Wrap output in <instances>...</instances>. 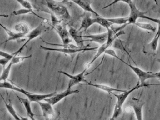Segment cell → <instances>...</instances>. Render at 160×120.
Masks as SVG:
<instances>
[{
    "label": "cell",
    "instance_id": "cell-1",
    "mask_svg": "<svg viewBox=\"0 0 160 120\" xmlns=\"http://www.w3.org/2000/svg\"><path fill=\"white\" fill-rule=\"evenodd\" d=\"M47 6L52 13L58 19L62 22H68L71 20V16L67 7L62 2L54 1H46Z\"/></svg>",
    "mask_w": 160,
    "mask_h": 120
},
{
    "label": "cell",
    "instance_id": "cell-2",
    "mask_svg": "<svg viewBox=\"0 0 160 120\" xmlns=\"http://www.w3.org/2000/svg\"><path fill=\"white\" fill-rule=\"evenodd\" d=\"M50 15L53 29L55 30L60 38L62 44L67 45L71 44L72 40L71 38L69 31L67 30L66 23L58 19L52 13H50Z\"/></svg>",
    "mask_w": 160,
    "mask_h": 120
},
{
    "label": "cell",
    "instance_id": "cell-3",
    "mask_svg": "<svg viewBox=\"0 0 160 120\" xmlns=\"http://www.w3.org/2000/svg\"><path fill=\"white\" fill-rule=\"evenodd\" d=\"M143 86L140 85L139 83H138L136 85L134 86L133 88H132L130 90H126L124 92H122L121 94L112 93L117 98V102L115 104V108H114V112H113L112 118L116 119L117 117H118L122 112V106L124 104L126 99H127L128 97L130 95L131 93L132 92L134 91L137 89H139L140 87H143Z\"/></svg>",
    "mask_w": 160,
    "mask_h": 120
},
{
    "label": "cell",
    "instance_id": "cell-4",
    "mask_svg": "<svg viewBox=\"0 0 160 120\" xmlns=\"http://www.w3.org/2000/svg\"><path fill=\"white\" fill-rule=\"evenodd\" d=\"M42 112L45 120H60L59 112L55 109L53 106L48 102H38Z\"/></svg>",
    "mask_w": 160,
    "mask_h": 120
},
{
    "label": "cell",
    "instance_id": "cell-5",
    "mask_svg": "<svg viewBox=\"0 0 160 120\" xmlns=\"http://www.w3.org/2000/svg\"><path fill=\"white\" fill-rule=\"evenodd\" d=\"M122 62L125 64V65L129 67L134 72L135 74L138 77V79H139V83L140 85L143 86H149V85H158V84H144L145 82L148 79L150 78H155V76L153 75V73L152 72H148L141 69V68H139L137 66H134L131 64L127 63L126 62L123 61V60L121 61Z\"/></svg>",
    "mask_w": 160,
    "mask_h": 120
},
{
    "label": "cell",
    "instance_id": "cell-6",
    "mask_svg": "<svg viewBox=\"0 0 160 120\" xmlns=\"http://www.w3.org/2000/svg\"><path fill=\"white\" fill-rule=\"evenodd\" d=\"M121 2L126 3L129 5L130 9V16L128 17V24H134L137 22V20L139 18H142L147 14V12L140 11L137 8L135 4L133 1L131 0L128 1H120Z\"/></svg>",
    "mask_w": 160,
    "mask_h": 120
},
{
    "label": "cell",
    "instance_id": "cell-7",
    "mask_svg": "<svg viewBox=\"0 0 160 120\" xmlns=\"http://www.w3.org/2000/svg\"><path fill=\"white\" fill-rule=\"evenodd\" d=\"M87 70L88 69H85L83 71L78 74H76V75H71V74L63 71H59L58 72L63 74L70 78V81L68 83L67 88L72 89L73 86L78 84L80 82H86L87 83L89 82L88 80L85 78V74Z\"/></svg>",
    "mask_w": 160,
    "mask_h": 120
},
{
    "label": "cell",
    "instance_id": "cell-8",
    "mask_svg": "<svg viewBox=\"0 0 160 120\" xmlns=\"http://www.w3.org/2000/svg\"><path fill=\"white\" fill-rule=\"evenodd\" d=\"M44 30L45 26L43 25V24L42 22L41 24H39L36 28H34V29L31 31L30 32L28 35H27L26 37H25L28 38V39H27V41H26V43H25L22 47H20L17 51H16L15 52H14L15 54L16 55H18V54L24 49V48L28 45V44L30 42L32 41L33 39L36 38L40 36L42 34V32H43Z\"/></svg>",
    "mask_w": 160,
    "mask_h": 120
},
{
    "label": "cell",
    "instance_id": "cell-9",
    "mask_svg": "<svg viewBox=\"0 0 160 120\" xmlns=\"http://www.w3.org/2000/svg\"><path fill=\"white\" fill-rule=\"evenodd\" d=\"M79 90H72L71 88H67V89L61 92L57 93L52 97L47 98L44 101L48 102L49 104L54 106L56 104H58L60 101H61L62 99L65 98L66 97L69 96L71 95L74 94L79 92Z\"/></svg>",
    "mask_w": 160,
    "mask_h": 120
},
{
    "label": "cell",
    "instance_id": "cell-10",
    "mask_svg": "<svg viewBox=\"0 0 160 120\" xmlns=\"http://www.w3.org/2000/svg\"><path fill=\"white\" fill-rule=\"evenodd\" d=\"M41 48L44 50L50 51H56L58 52H62L63 53L68 54H73L78 52H81L86 51H95L96 49H98V47L91 48H84L74 49L66 48H51L48 47H45V46H40Z\"/></svg>",
    "mask_w": 160,
    "mask_h": 120
},
{
    "label": "cell",
    "instance_id": "cell-11",
    "mask_svg": "<svg viewBox=\"0 0 160 120\" xmlns=\"http://www.w3.org/2000/svg\"><path fill=\"white\" fill-rule=\"evenodd\" d=\"M69 33L73 39L74 40L76 44V46L81 48H88V46L84 45V41L83 39V36L82 31H79L72 26H70L69 30Z\"/></svg>",
    "mask_w": 160,
    "mask_h": 120
},
{
    "label": "cell",
    "instance_id": "cell-12",
    "mask_svg": "<svg viewBox=\"0 0 160 120\" xmlns=\"http://www.w3.org/2000/svg\"><path fill=\"white\" fill-rule=\"evenodd\" d=\"M57 93V92H53L47 94L34 93L27 91L24 94L27 97L31 102H37L38 103V102H42V100H45L47 98L52 97Z\"/></svg>",
    "mask_w": 160,
    "mask_h": 120
},
{
    "label": "cell",
    "instance_id": "cell-13",
    "mask_svg": "<svg viewBox=\"0 0 160 120\" xmlns=\"http://www.w3.org/2000/svg\"><path fill=\"white\" fill-rule=\"evenodd\" d=\"M1 27L4 29V31L7 33L8 35L9 36V38L8 39H6L5 41H3L1 43V45L7 43L9 41H12V40H16L17 41H26V39H22V38H24L26 37L27 35L25 34L20 33L16 32H13L11 31L10 29H8L6 26L2 25V23L0 24Z\"/></svg>",
    "mask_w": 160,
    "mask_h": 120
},
{
    "label": "cell",
    "instance_id": "cell-14",
    "mask_svg": "<svg viewBox=\"0 0 160 120\" xmlns=\"http://www.w3.org/2000/svg\"><path fill=\"white\" fill-rule=\"evenodd\" d=\"M145 18L151 21L154 22L158 24V29H157V32L154 36L152 40L151 41L150 43L148 45L152 50L156 51L157 47H158V42H159V38H160V19L153 18L148 17V16H146Z\"/></svg>",
    "mask_w": 160,
    "mask_h": 120
},
{
    "label": "cell",
    "instance_id": "cell-15",
    "mask_svg": "<svg viewBox=\"0 0 160 120\" xmlns=\"http://www.w3.org/2000/svg\"><path fill=\"white\" fill-rule=\"evenodd\" d=\"M83 37L89 38L88 40L85 41H89L90 42H96L101 45L105 44L107 41L108 38V32L98 34H91L88 35H84Z\"/></svg>",
    "mask_w": 160,
    "mask_h": 120
},
{
    "label": "cell",
    "instance_id": "cell-16",
    "mask_svg": "<svg viewBox=\"0 0 160 120\" xmlns=\"http://www.w3.org/2000/svg\"><path fill=\"white\" fill-rule=\"evenodd\" d=\"M78 5L79 7L83 9L84 11L90 12L96 15L98 17H101V16L96 12L94 9H92L91 7V2L90 1H80V0H76V1H71Z\"/></svg>",
    "mask_w": 160,
    "mask_h": 120
},
{
    "label": "cell",
    "instance_id": "cell-17",
    "mask_svg": "<svg viewBox=\"0 0 160 120\" xmlns=\"http://www.w3.org/2000/svg\"><path fill=\"white\" fill-rule=\"evenodd\" d=\"M96 23H97L96 18H92L89 15H87L83 18L80 27L78 30L82 32L86 31L91 26Z\"/></svg>",
    "mask_w": 160,
    "mask_h": 120
},
{
    "label": "cell",
    "instance_id": "cell-18",
    "mask_svg": "<svg viewBox=\"0 0 160 120\" xmlns=\"http://www.w3.org/2000/svg\"><path fill=\"white\" fill-rule=\"evenodd\" d=\"M87 84L90 86H92L95 87L97 89H100L102 91H104L108 93H113V92H125L126 90H120V89H117V88H113L111 86H108V85H105V84H99V83H93L91 82H88Z\"/></svg>",
    "mask_w": 160,
    "mask_h": 120
},
{
    "label": "cell",
    "instance_id": "cell-19",
    "mask_svg": "<svg viewBox=\"0 0 160 120\" xmlns=\"http://www.w3.org/2000/svg\"><path fill=\"white\" fill-rule=\"evenodd\" d=\"M16 95L19 101L22 103V105L24 106L26 112H27V115L29 118L32 117H34V113L32 112V109L31 106V103L29 100L28 98H24L20 97L19 96L15 94Z\"/></svg>",
    "mask_w": 160,
    "mask_h": 120
},
{
    "label": "cell",
    "instance_id": "cell-20",
    "mask_svg": "<svg viewBox=\"0 0 160 120\" xmlns=\"http://www.w3.org/2000/svg\"><path fill=\"white\" fill-rule=\"evenodd\" d=\"M108 48V47L107 46L106 43L103 44V45H102L100 48H98L97 52H96L93 58L92 59L91 61L87 63L85 65V69H88L99 57H100L103 53H104L105 51Z\"/></svg>",
    "mask_w": 160,
    "mask_h": 120
},
{
    "label": "cell",
    "instance_id": "cell-21",
    "mask_svg": "<svg viewBox=\"0 0 160 120\" xmlns=\"http://www.w3.org/2000/svg\"><path fill=\"white\" fill-rule=\"evenodd\" d=\"M0 87H1V88H4V89L17 91V92L22 93L23 94L27 92L26 90L20 88V87H17L14 84H12V83H11L7 80L4 81H0Z\"/></svg>",
    "mask_w": 160,
    "mask_h": 120
},
{
    "label": "cell",
    "instance_id": "cell-22",
    "mask_svg": "<svg viewBox=\"0 0 160 120\" xmlns=\"http://www.w3.org/2000/svg\"><path fill=\"white\" fill-rule=\"evenodd\" d=\"M0 55L2 57L0 59V64L3 67V68L6 67L7 64H8L11 60L15 56L14 53H8L2 50L0 51Z\"/></svg>",
    "mask_w": 160,
    "mask_h": 120
},
{
    "label": "cell",
    "instance_id": "cell-23",
    "mask_svg": "<svg viewBox=\"0 0 160 120\" xmlns=\"http://www.w3.org/2000/svg\"><path fill=\"white\" fill-rule=\"evenodd\" d=\"M2 98V99H3V101H4V104H5V107H6V109L8 110V112H9L10 114L13 117L14 119L15 120H20V116L18 115L17 112L16 111L15 109L14 108L13 106L12 103L11 102V101H9V103H7L6 101L4 100L3 98V97L1 95Z\"/></svg>",
    "mask_w": 160,
    "mask_h": 120
},
{
    "label": "cell",
    "instance_id": "cell-24",
    "mask_svg": "<svg viewBox=\"0 0 160 120\" xmlns=\"http://www.w3.org/2000/svg\"><path fill=\"white\" fill-rule=\"evenodd\" d=\"M15 31L16 32L28 35L30 32V29L26 22H22L16 24L14 26Z\"/></svg>",
    "mask_w": 160,
    "mask_h": 120
},
{
    "label": "cell",
    "instance_id": "cell-25",
    "mask_svg": "<svg viewBox=\"0 0 160 120\" xmlns=\"http://www.w3.org/2000/svg\"><path fill=\"white\" fill-rule=\"evenodd\" d=\"M143 106V104L141 103H136L132 105L137 120H143V114H142Z\"/></svg>",
    "mask_w": 160,
    "mask_h": 120
},
{
    "label": "cell",
    "instance_id": "cell-26",
    "mask_svg": "<svg viewBox=\"0 0 160 120\" xmlns=\"http://www.w3.org/2000/svg\"><path fill=\"white\" fill-rule=\"evenodd\" d=\"M29 13H32V14H33V15H35L38 18L45 20V18H43L40 17V16L35 13L34 12V10H30V9H27V8H21V9H19L18 10H15V11H13L12 15L13 16H18V15H26V14H28Z\"/></svg>",
    "mask_w": 160,
    "mask_h": 120
},
{
    "label": "cell",
    "instance_id": "cell-27",
    "mask_svg": "<svg viewBox=\"0 0 160 120\" xmlns=\"http://www.w3.org/2000/svg\"><path fill=\"white\" fill-rule=\"evenodd\" d=\"M12 66L13 65L10 62L8 65L6 66V67L3 68V71H2L1 76L0 77V81H7V79L10 76Z\"/></svg>",
    "mask_w": 160,
    "mask_h": 120
},
{
    "label": "cell",
    "instance_id": "cell-28",
    "mask_svg": "<svg viewBox=\"0 0 160 120\" xmlns=\"http://www.w3.org/2000/svg\"><path fill=\"white\" fill-rule=\"evenodd\" d=\"M108 21L112 24H120V25H125L128 24V17L124 18H107Z\"/></svg>",
    "mask_w": 160,
    "mask_h": 120
},
{
    "label": "cell",
    "instance_id": "cell-29",
    "mask_svg": "<svg viewBox=\"0 0 160 120\" xmlns=\"http://www.w3.org/2000/svg\"><path fill=\"white\" fill-rule=\"evenodd\" d=\"M96 19H97V23H96L104 27L107 30L111 28L113 25V24L110 22L108 21L107 19L102 18V17H98V18H96Z\"/></svg>",
    "mask_w": 160,
    "mask_h": 120
},
{
    "label": "cell",
    "instance_id": "cell-30",
    "mask_svg": "<svg viewBox=\"0 0 160 120\" xmlns=\"http://www.w3.org/2000/svg\"><path fill=\"white\" fill-rule=\"evenodd\" d=\"M135 25L140 29H143V30L151 31L152 32H155V27H153V25H152L151 23L137 22L135 23Z\"/></svg>",
    "mask_w": 160,
    "mask_h": 120
},
{
    "label": "cell",
    "instance_id": "cell-31",
    "mask_svg": "<svg viewBox=\"0 0 160 120\" xmlns=\"http://www.w3.org/2000/svg\"><path fill=\"white\" fill-rule=\"evenodd\" d=\"M32 57V55H29V56H19L15 55L13 59L11 60L10 62L14 65L17 64L21 62H23L26 59H28Z\"/></svg>",
    "mask_w": 160,
    "mask_h": 120
},
{
    "label": "cell",
    "instance_id": "cell-32",
    "mask_svg": "<svg viewBox=\"0 0 160 120\" xmlns=\"http://www.w3.org/2000/svg\"><path fill=\"white\" fill-rule=\"evenodd\" d=\"M17 2L19 3L23 7H24V8L31 10H33L34 8L32 4L29 1L19 0V1H17Z\"/></svg>",
    "mask_w": 160,
    "mask_h": 120
},
{
    "label": "cell",
    "instance_id": "cell-33",
    "mask_svg": "<svg viewBox=\"0 0 160 120\" xmlns=\"http://www.w3.org/2000/svg\"><path fill=\"white\" fill-rule=\"evenodd\" d=\"M104 54H107V55H110V56H112V57H115V58H117V59H118V60L121 61L122 60L118 56L115 51L114 49H107L105 52Z\"/></svg>",
    "mask_w": 160,
    "mask_h": 120
},
{
    "label": "cell",
    "instance_id": "cell-34",
    "mask_svg": "<svg viewBox=\"0 0 160 120\" xmlns=\"http://www.w3.org/2000/svg\"><path fill=\"white\" fill-rule=\"evenodd\" d=\"M153 75L155 76V78H157L160 80V72H156V73H153Z\"/></svg>",
    "mask_w": 160,
    "mask_h": 120
},
{
    "label": "cell",
    "instance_id": "cell-35",
    "mask_svg": "<svg viewBox=\"0 0 160 120\" xmlns=\"http://www.w3.org/2000/svg\"><path fill=\"white\" fill-rule=\"evenodd\" d=\"M20 116V120H29L28 117H24V116Z\"/></svg>",
    "mask_w": 160,
    "mask_h": 120
},
{
    "label": "cell",
    "instance_id": "cell-36",
    "mask_svg": "<svg viewBox=\"0 0 160 120\" xmlns=\"http://www.w3.org/2000/svg\"><path fill=\"white\" fill-rule=\"evenodd\" d=\"M30 119H31V120H36V119H35V117H30Z\"/></svg>",
    "mask_w": 160,
    "mask_h": 120
},
{
    "label": "cell",
    "instance_id": "cell-37",
    "mask_svg": "<svg viewBox=\"0 0 160 120\" xmlns=\"http://www.w3.org/2000/svg\"><path fill=\"white\" fill-rule=\"evenodd\" d=\"M115 118H112V117H111V118H110V120H115Z\"/></svg>",
    "mask_w": 160,
    "mask_h": 120
},
{
    "label": "cell",
    "instance_id": "cell-38",
    "mask_svg": "<svg viewBox=\"0 0 160 120\" xmlns=\"http://www.w3.org/2000/svg\"><path fill=\"white\" fill-rule=\"evenodd\" d=\"M157 62H158L159 63H160V58H159V59H157Z\"/></svg>",
    "mask_w": 160,
    "mask_h": 120
}]
</instances>
